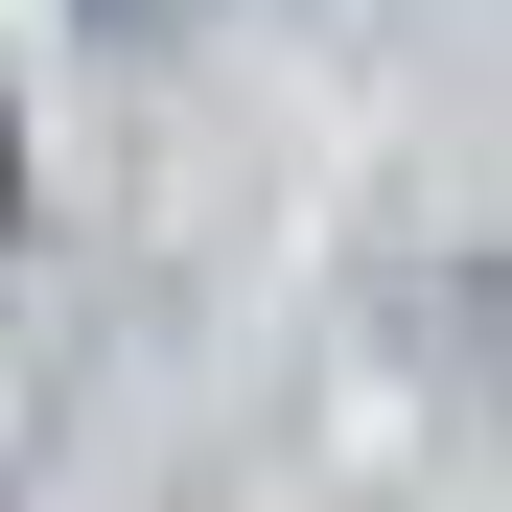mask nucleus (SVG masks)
Segmentation results:
<instances>
[{
	"mask_svg": "<svg viewBox=\"0 0 512 512\" xmlns=\"http://www.w3.org/2000/svg\"><path fill=\"white\" fill-rule=\"evenodd\" d=\"M94 24H187V0H94Z\"/></svg>",
	"mask_w": 512,
	"mask_h": 512,
	"instance_id": "f257e3e1",
	"label": "nucleus"
}]
</instances>
